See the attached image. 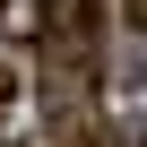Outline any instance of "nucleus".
Returning a JSON list of instances; mask_svg holds the SVG:
<instances>
[{
	"label": "nucleus",
	"mask_w": 147,
	"mask_h": 147,
	"mask_svg": "<svg viewBox=\"0 0 147 147\" xmlns=\"http://www.w3.org/2000/svg\"><path fill=\"white\" fill-rule=\"evenodd\" d=\"M52 69H43V87H52V113H78L87 87H95V69H104V0H52Z\"/></svg>",
	"instance_id": "f257e3e1"
},
{
	"label": "nucleus",
	"mask_w": 147,
	"mask_h": 147,
	"mask_svg": "<svg viewBox=\"0 0 147 147\" xmlns=\"http://www.w3.org/2000/svg\"><path fill=\"white\" fill-rule=\"evenodd\" d=\"M0 104H9V69H0Z\"/></svg>",
	"instance_id": "f03ea898"
}]
</instances>
